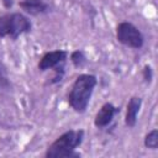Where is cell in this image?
<instances>
[{
  "label": "cell",
  "instance_id": "obj_12",
  "mask_svg": "<svg viewBox=\"0 0 158 158\" xmlns=\"http://www.w3.org/2000/svg\"><path fill=\"white\" fill-rule=\"evenodd\" d=\"M152 77H153V74H152L151 67L149 65H144V68H143V79H144V81L146 83H151Z\"/></svg>",
  "mask_w": 158,
  "mask_h": 158
},
{
  "label": "cell",
  "instance_id": "obj_9",
  "mask_svg": "<svg viewBox=\"0 0 158 158\" xmlns=\"http://www.w3.org/2000/svg\"><path fill=\"white\" fill-rule=\"evenodd\" d=\"M144 146L151 149H157L158 147V131L154 128L144 137Z\"/></svg>",
  "mask_w": 158,
  "mask_h": 158
},
{
  "label": "cell",
  "instance_id": "obj_6",
  "mask_svg": "<svg viewBox=\"0 0 158 158\" xmlns=\"http://www.w3.org/2000/svg\"><path fill=\"white\" fill-rule=\"evenodd\" d=\"M120 111L118 107L114 106L111 102H106L101 106V109L98 111L96 116H95V120H94V123L96 127L99 128H102V127H106L107 125L111 123L112 118L115 117V115Z\"/></svg>",
  "mask_w": 158,
  "mask_h": 158
},
{
  "label": "cell",
  "instance_id": "obj_13",
  "mask_svg": "<svg viewBox=\"0 0 158 158\" xmlns=\"http://www.w3.org/2000/svg\"><path fill=\"white\" fill-rule=\"evenodd\" d=\"M2 2L5 5V7H7V9H10L12 6V0H2Z\"/></svg>",
  "mask_w": 158,
  "mask_h": 158
},
{
  "label": "cell",
  "instance_id": "obj_3",
  "mask_svg": "<svg viewBox=\"0 0 158 158\" xmlns=\"http://www.w3.org/2000/svg\"><path fill=\"white\" fill-rule=\"evenodd\" d=\"M31 27V21L20 12L5 14L0 16V37L16 40L22 33L30 32Z\"/></svg>",
  "mask_w": 158,
  "mask_h": 158
},
{
  "label": "cell",
  "instance_id": "obj_7",
  "mask_svg": "<svg viewBox=\"0 0 158 158\" xmlns=\"http://www.w3.org/2000/svg\"><path fill=\"white\" fill-rule=\"evenodd\" d=\"M142 106V99L137 96H132L127 102L126 109V116H125V123L128 127H135L137 122V116Z\"/></svg>",
  "mask_w": 158,
  "mask_h": 158
},
{
  "label": "cell",
  "instance_id": "obj_8",
  "mask_svg": "<svg viewBox=\"0 0 158 158\" xmlns=\"http://www.w3.org/2000/svg\"><path fill=\"white\" fill-rule=\"evenodd\" d=\"M20 7L25 12L33 16L46 14L49 10V5L44 0H22L20 2Z\"/></svg>",
  "mask_w": 158,
  "mask_h": 158
},
{
  "label": "cell",
  "instance_id": "obj_2",
  "mask_svg": "<svg viewBox=\"0 0 158 158\" xmlns=\"http://www.w3.org/2000/svg\"><path fill=\"white\" fill-rule=\"evenodd\" d=\"M84 139L83 130H69L60 135L46 151L47 158H74L80 157V153L75 152L77 147L81 144Z\"/></svg>",
  "mask_w": 158,
  "mask_h": 158
},
{
  "label": "cell",
  "instance_id": "obj_11",
  "mask_svg": "<svg viewBox=\"0 0 158 158\" xmlns=\"http://www.w3.org/2000/svg\"><path fill=\"white\" fill-rule=\"evenodd\" d=\"M9 86H10V83H9V80H7V78H6L5 73H4V70H2L1 67H0V90H2V89H9Z\"/></svg>",
  "mask_w": 158,
  "mask_h": 158
},
{
  "label": "cell",
  "instance_id": "obj_10",
  "mask_svg": "<svg viewBox=\"0 0 158 158\" xmlns=\"http://www.w3.org/2000/svg\"><path fill=\"white\" fill-rule=\"evenodd\" d=\"M70 60H72V63L74 64V67L80 68V67H83V65L85 64L86 57H85V54H84L83 51L78 49V51H74V52L70 54Z\"/></svg>",
  "mask_w": 158,
  "mask_h": 158
},
{
  "label": "cell",
  "instance_id": "obj_5",
  "mask_svg": "<svg viewBox=\"0 0 158 158\" xmlns=\"http://www.w3.org/2000/svg\"><path fill=\"white\" fill-rule=\"evenodd\" d=\"M68 57V52L63 49H56L47 52L38 62V69L41 72H46L48 69H53L59 64H63Z\"/></svg>",
  "mask_w": 158,
  "mask_h": 158
},
{
  "label": "cell",
  "instance_id": "obj_1",
  "mask_svg": "<svg viewBox=\"0 0 158 158\" xmlns=\"http://www.w3.org/2000/svg\"><path fill=\"white\" fill-rule=\"evenodd\" d=\"M98 79L93 74H80L72 85L68 94V102L75 112H84L89 105Z\"/></svg>",
  "mask_w": 158,
  "mask_h": 158
},
{
  "label": "cell",
  "instance_id": "obj_4",
  "mask_svg": "<svg viewBox=\"0 0 158 158\" xmlns=\"http://www.w3.org/2000/svg\"><path fill=\"white\" fill-rule=\"evenodd\" d=\"M116 38L123 46L135 48V49L141 48L144 42L142 32L133 23L127 22V21L118 23L116 28Z\"/></svg>",
  "mask_w": 158,
  "mask_h": 158
}]
</instances>
